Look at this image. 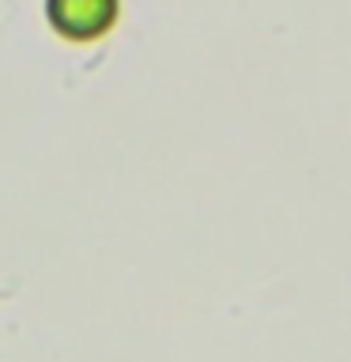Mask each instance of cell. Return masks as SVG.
<instances>
[{
    "mask_svg": "<svg viewBox=\"0 0 351 362\" xmlns=\"http://www.w3.org/2000/svg\"><path fill=\"white\" fill-rule=\"evenodd\" d=\"M50 19L68 38H95L117 19V0H50Z\"/></svg>",
    "mask_w": 351,
    "mask_h": 362,
    "instance_id": "obj_1",
    "label": "cell"
}]
</instances>
